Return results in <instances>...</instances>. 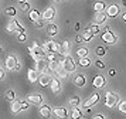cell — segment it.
<instances>
[{"instance_id":"obj_1","label":"cell","mask_w":126,"mask_h":119,"mask_svg":"<svg viewBox=\"0 0 126 119\" xmlns=\"http://www.w3.org/2000/svg\"><path fill=\"white\" fill-rule=\"evenodd\" d=\"M29 52L30 55L33 57V60H38V58H46L47 57V52L44 51L43 45H38V43H33L31 47H29Z\"/></svg>"},{"instance_id":"obj_2","label":"cell","mask_w":126,"mask_h":119,"mask_svg":"<svg viewBox=\"0 0 126 119\" xmlns=\"http://www.w3.org/2000/svg\"><path fill=\"white\" fill-rule=\"evenodd\" d=\"M43 48H44L46 52H55V54H58L60 48H61V44H58L55 40H47L43 44Z\"/></svg>"},{"instance_id":"obj_3","label":"cell","mask_w":126,"mask_h":119,"mask_svg":"<svg viewBox=\"0 0 126 119\" xmlns=\"http://www.w3.org/2000/svg\"><path fill=\"white\" fill-rule=\"evenodd\" d=\"M4 65L9 71H14V69H20V64H18L17 58L14 55H7L6 60H4Z\"/></svg>"},{"instance_id":"obj_4","label":"cell","mask_w":126,"mask_h":119,"mask_svg":"<svg viewBox=\"0 0 126 119\" xmlns=\"http://www.w3.org/2000/svg\"><path fill=\"white\" fill-rule=\"evenodd\" d=\"M61 67H63L65 71H68V74H69V72H74L75 71L77 64H75V61L69 55H65V58L61 61Z\"/></svg>"},{"instance_id":"obj_5","label":"cell","mask_w":126,"mask_h":119,"mask_svg":"<svg viewBox=\"0 0 126 119\" xmlns=\"http://www.w3.org/2000/svg\"><path fill=\"white\" fill-rule=\"evenodd\" d=\"M102 41H105L106 44H113V43H116V35H115L110 30H109V27L106 26L105 27V33H102Z\"/></svg>"},{"instance_id":"obj_6","label":"cell","mask_w":126,"mask_h":119,"mask_svg":"<svg viewBox=\"0 0 126 119\" xmlns=\"http://www.w3.org/2000/svg\"><path fill=\"white\" fill-rule=\"evenodd\" d=\"M105 105L108 108H113L118 105V95L113 92H106L105 95Z\"/></svg>"},{"instance_id":"obj_7","label":"cell","mask_w":126,"mask_h":119,"mask_svg":"<svg viewBox=\"0 0 126 119\" xmlns=\"http://www.w3.org/2000/svg\"><path fill=\"white\" fill-rule=\"evenodd\" d=\"M7 31H17V33H20V31H24V27L23 26H20V23L17 21V20H14V18H12L10 21H9V24H7L6 27Z\"/></svg>"},{"instance_id":"obj_8","label":"cell","mask_w":126,"mask_h":119,"mask_svg":"<svg viewBox=\"0 0 126 119\" xmlns=\"http://www.w3.org/2000/svg\"><path fill=\"white\" fill-rule=\"evenodd\" d=\"M47 68H48V62L46 61V58H38V60H35V69H37L38 72L46 71Z\"/></svg>"},{"instance_id":"obj_9","label":"cell","mask_w":126,"mask_h":119,"mask_svg":"<svg viewBox=\"0 0 126 119\" xmlns=\"http://www.w3.org/2000/svg\"><path fill=\"white\" fill-rule=\"evenodd\" d=\"M51 79H52V77L50 75V74L43 72L40 77H38V82H40L41 86H48V85H50V82H51Z\"/></svg>"},{"instance_id":"obj_10","label":"cell","mask_w":126,"mask_h":119,"mask_svg":"<svg viewBox=\"0 0 126 119\" xmlns=\"http://www.w3.org/2000/svg\"><path fill=\"white\" fill-rule=\"evenodd\" d=\"M98 101H99V95H98V94H92V95L84 102V106L85 108H92V105H95Z\"/></svg>"},{"instance_id":"obj_11","label":"cell","mask_w":126,"mask_h":119,"mask_svg":"<svg viewBox=\"0 0 126 119\" xmlns=\"http://www.w3.org/2000/svg\"><path fill=\"white\" fill-rule=\"evenodd\" d=\"M54 16H55V9H54V7H48V9L41 14V18H43V20H52Z\"/></svg>"},{"instance_id":"obj_12","label":"cell","mask_w":126,"mask_h":119,"mask_svg":"<svg viewBox=\"0 0 126 119\" xmlns=\"http://www.w3.org/2000/svg\"><path fill=\"white\" fill-rule=\"evenodd\" d=\"M29 102L30 103H34V105H40L41 102H43V96H41V94H38V92L31 94V95L29 96Z\"/></svg>"},{"instance_id":"obj_13","label":"cell","mask_w":126,"mask_h":119,"mask_svg":"<svg viewBox=\"0 0 126 119\" xmlns=\"http://www.w3.org/2000/svg\"><path fill=\"white\" fill-rule=\"evenodd\" d=\"M119 14V7L116 4H110L106 9V16H110V17H116Z\"/></svg>"},{"instance_id":"obj_14","label":"cell","mask_w":126,"mask_h":119,"mask_svg":"<svg viewBox=\"0 0 126 119\" xmlns=\"http://www.w3.org/2000/svg\"><path fill=\"white\" fill-rule=\"evenodd\" d=\"M105 20H106V14L103 11H96V14L94 16L95 24H102V23H105Z\"/></svg>"},{"instance_id":"obj_15","label":"cell","mask_w":126,"mask_h":119,"mask_svg":"<svg viewBox=\"0 0 126 119\" xmlns=\"http://www.w3.org/2000/svg\"><path fill=\"white\" fill-rule=\"evenodd\" d=\"M27 78H29L30 82H35L38 79V71L35 68H30L29 72H27Z\"/></svg>"},{"instance_id":"obj_16","label":"cell","mask_w":126,"mask_h":119,"mask_svg":"<svg viewBox=\"0 0 126 119\" xmlns=\"http://www.w3.org/2000/svg\"><path fill=\"white\" fill-rule=\"evenodd\" d=\"M94 86H96V88H102V86H105V78H103L102 75H96L95 78H94Z\"/></svg>"},{"instance_id":"obj_17","label":"cell","mask_w":126,"mask_h":119,"mask_svg":"<svg viewBox=\"0 0 126 119\" xmlns=\"http://www.w3.org/2000/svg\"><path fill=\"white\" fill-rule=\"evenodd\" d=\"M57 33H58L57 24L51 23V24H48V26H47V34H48L50 37H54V35H57Z\"/></svg>"},{"instance_id":"obj_18","label":"cell","mask_w":126,"mask_h":119,"mask_svg":"<svg viewBox=\"0 0 126 119\" xmlns=\"http://www.w3.org/2000/svg\"><path fill=\"white\" fill-rule=\"evenodd\" d=\"M51 113H52V111H51V108L48 106V105H43V106L40 108V115L41 116H44V118H50Z\"/></svg>"},{"instance_id":"obj_19","label":"cell","mask_w":126,"mask_h":119,"mask_svg":"<svg viewBox=\"0 0 126 119\" xmlns=\"http://www.w3.org/2000/svg\"><path fill=\"white\" fill-rule=\"evenodd\" d=\"M52 113H54V115H55V116H57V118H67V109H65V108H55V109H54V111H52Z\"/></svg>"},{"instance_id":"obj_20","label":"cell","mask_w":126,"mask_h":119,"mask_svg":"<svg viewBox=\"0 0 126 119\" xmlns=\"http://www.w3.org/2000/svg\"><path fill=\"white\" fill-rule=\"evenodd\" d=\"M50 86H51V91L54 94H58V92H60V79L52 78L51 82H50Z\"/></svg>"},{"instance_id":"obj_21","label":"cell","mask_w":126,"mask_h":119,"mask_svg":"<svg viewBox=\"0 0 126 119\" xmlns=\"http://www.w3.org/2000/svg\"><path fill=\"white\" fill-rule=\"evenodd\" d=\"M69 52V43L68 41H64V43H61V48H60V52L58 54H61V55H68Z\"/></svg>"},{"instance_id":"obj_22","label":"cell","mask_w":126,"mask_h":119,"mask_svg":"<svg viewBox=\"0 0 126 119\" xmlns=\"http://www.w3.org/2000/svg\"><path fill=\"white\" fill-rule=\"evenodd\" d=\"M74 84L77 85V86H84V85H85V77H84L82 74L77 75L75 79H74Z\"/></svg>"},{"instance_id":"obj_23","label":"cell","mask_w":126,"mask_h":119,"mask_svg":"<svg viewBox=\"0 0 126 119\" xmlns=\"http://www.w3.org/2000/svg\"><path fill=\"white\" fill-rule=\"evenodd\" d=\"M29 17H30V20H31V21H37L38 18H41V14H40V11H38V10H30Z\"/></svg>"},{"instance_id":"obj_24","label":"cell","mask_w":126,"mask_h":119,"mask_svg":"<svg viewBox=\"0 0 126 119\" xmlns=\"http://www.w3.org/2000/svg\"><path fill=\"white\" fill-rule=\"evenodd\" d=\"M21 111V101H13L12 102V112L17 113Z\"/></svg>"},{"instance_id":"obj_25","label":"cell","mask_w":126,"mask_h":119,"mask_svg":"<svg viewBox=\"0 0 126 119\" xmlns=\"http://www.w3.org/2000/svg\"><path fill=\"white\" fill-rule=\"evenodd\" d=\"M94 10H95V13H96V11H103L105 10V1H102V0L95 1V4H94Z\"/></svg>"},{"instance_id":"obj_26","label":"cell","mask_w":126,"mask_h":119,"mask_svg":"<svg viewBox=\"0 0 126 119\" xmlns=\"http://www.w3.org/2000/svg\"><path fill=\"white\" fill-rule=\"evenodd\" d=\"M55 74H57L58 78H61V79H64V78H67V77H68V71H65L63 67L58 68L57 71H55Z\"/></svg>"},{"instance_id":"obj_27","label":"cell","mask_w":126,"mask_h":119,"mask_svg":"<svg viewBox=\"0 0 126 119\" xmlns=\"http://www.w3.org/2000/svg\"><path fill=\"white\" fill-rule=\"evenodd\" d=\"M79 65L81 67H89L91 65V60L88 57H79Z\"/></svg>"},{"instance_id":"obj_28","label":"cell","mask_w":126,"mask_h":119,"mask_svg":"<svg viewBox=\"0 0 126 119\" xmlns=\"http://www.w3.org/2000/svg\"><path fill=\"white\" fill-rule=\"evenodd\" d=\"M71 118H74V119H79L82 118V112H81L77 106H74V109H72V112H71Z\"/></svg>"},{"instance_id":"obj_29","label":"cell","mask_w":126,"mask_h":119,"mask_svg":"<svg viewBox=\"0 0 126 119\" xmlns=\"http://www.w3.org/2000/svg\"><path fill=\"white\" fill-rule=\"evenodd\" d=\"M88 48L86 47H79L78 50H77V55L78 57H88Z\"/></svg>"},{"instance_id":"obj_30","label":"cell","mask_w":126,"mask_h":119,"mask_svg":"<svg viewBox=\"0 0 126 119\" xmlns=\"http://www.w3.org/2000/svg\"><path fill=\"white\" fill-rule=\"evenodd\" d=\"M14 98H16V92H14V91H7L6 92V99L7 101H10V102H13L14 101Z\"/></svg>"},{"instance_id":"obj_31","label":"cell","mask_w":126,"mask_h":119,"mask_svg":"<svg viewBox=\"0 0 126 119\" xmlns=\"http://www.w3.org/2000/svg\"><path fill=\"white\" fill-rule=\"evenodd\" d=\"M92 37H94V34H92L89 30H86L85 33L82 34V40H84V41H91Z\"/></svg>"},{"instance_id":"obj_32","label":"cell","mask_w":126,"mask_h":119,"mask_svg":"<svg viewBox=\"0 0 126 119\" xmlns=\"http://www.w3.org/2000/svg\"><path fill=\"white\" fill-rule=\"evenodd\" d=\"M18 7H20L21 11H27L30 9V4L27 3V1H18Z\"/></svg>"},{"instance_id":"obj_33","label":"cell","mask_w":126,"mask_h":119,"mask_svg":"<svg viewBox=\"0 0 126 119\" xmlns=\"http://www.w3.org/2000/svg\"><path fill=\"white\" fill-rule=\"evenodd\" d=\"M69 105H71L72 108L78 106V105H79V98H78V96H72V98L69 99Z\"/></svg>"},{"instance_id":"obj_34","label":"cell","mask_w":126,"mask_h":119,"mask_svg":"<svg viewBox=\"0 0 126 119\" xmlns=\"http://www.w3.org/2000/svg\"><path fill=\"white\" fill-rule=\"evenodd\" d=\"M98 57H103L105 55V52H106V48L105 47H96V50H95Z\"/></svg>"},{"instance_id":"obj_35","label":"cell","mask_w":126,"mask_h":119,"mask_svg":"<svg viewBox=\"0 0 126 119\" xmlns=\"http://www.w3.org/2000/svg\"><path fill=\"white\" fill-rule=\"evenodd\" d=\"M88 30H89L92 34H98L99 31H101V28H99V24H94V26H91V27L88 28Z\"/></svg>"},{"instance_id":"obj_36","label":"cell","mask_w":126,"mask_h":119,"mask_svg":"<svg viewBox=\"0 0 126 119\" xmlns=\"http://www.w3.org/2000/svg\"><path fill=\"white\" fill-rule=\"evenodd\" d=\"M4 13H6L7 16L14 17V14H16V9H14V7H7L6 10H4Z\"/></svg>"},{"instance_id":"obj_37","label":"cell","mask_w":126,"mask_h":119,"mask_svg":"<svg viewBox=\"0 0 126 119\" xmlns=\"http://www.w3.org/2000/svg\"><path fill=\"white\" fill-rule=\"evenodd\" d=\"M118 108H119V111L122 113H126V101H122L118 103Z\"/></svg>"},{"instance_id":"obj_38","label":"cell","mask_w":126,"mask_h":119,"mask_svg":"<svg viewBox=\"0 0 126 119\" xmlns=\"http://www.w3.org/2000/svg\"><path fill=\"white\" fill-rule=\"evenodd\" d=\"M34 23H35V27L37 28H43L44 27V20H43V18H38V20L34 21Z\"/></svg>"},{"instance_id":"obj_39","label":"cell","mask_w":126,"mask_h":119,"mask_svg":"<svg viewBox=\"0 0 126 119\" xmlns=\"http://www.w3.org/2000/svg\"><path fill=\"white\" fill-rule=\"evenodd\" d=\"M26 38H27V37H26V33H24V31H20L18 35H17V40L18 41H26Z\"/></svg>"},{"instance_id":"obj_40","label":"cell","mask_w":126,"mask_h":119,"mask_svg":"<svg viewBox=\"0 0 126 119\" xmlns=\"http://www.w3.org/2000/svg\"><path fill=\"white\" fill-rule=\"evenodd\" d=\"M95 65H96L98 68H105V64H103V61H101V60H98V61L95 62Z\"/></svg>"},{"instance_id":"obj_41","label":"cell","mask_w":126,"mask_h":119,"mask_svg":"<svg viewBox=\"0 0 126 119\" xmlns=\"http://www.w3.org/2000/svg\"><path fill=\"white\" fill-rule=\"evenodd\" d=\"M29 108V101H21V109H27Z\"/></svg>"},{"instance_id":"obj_42","label":"cell","mask_w":126,"mask_h":119,"mask_svg":"<svg viewBox=\"0 0 126 119\" xmlns=\"http://www.w3.org/2000/svg\"><path fill=\"white\" fill-rule=\"evenodd\" d=\"M75 41H77V43H82V41H84V40H82V35H77V37H75Z\"/></svg>"},{"instance_id":"obj_43","label":"cell","mask_w":126,"mask_h":119,"mask_svg":"<svg viewBox=\"0 0 126 119\" xmlns=\"http://www.w3.org/2000/svg\"><path fill=\"white\" fill-rule=\"evenodd\" d=\"M94 118H95V119H103V118H105V116H103L102 113H96V115H95Z\"/></svg>"},{"instance_id":"obj_44","label":"cell","mask_w":126,"mask_h":119,"mask_svg":"<svg viewBox=\"0 0 126 119\" xmlns=\"http://www.w3.org/2000/svg\"><path fill=\"white\" fill-rule=\"evenodd\" d=\"M4 77V71H3V68H1V65H0V79Z\"/></svg>"},{"instance_id":"obj_45","label":"cell","mask_w":126,"mask_h":119,"mask_svg":"<svg viewBox=\"0 0 126 119\" xmlns=\"http://www.w3.org/2000/svg\"><path fill=\"white\" fill-rule=\"evenodd\" d=\"M109 75H110V77H113V75H116V71H115L113 68H112V69L109 71Z\"/></svg>"},{"instance_id":"obj_46","label":"cell","mask_w":126,"mask_h":119,"mask_svg":"<svg viewBox=\"0 0 126 119\" xmlns=\"http://www.w3.org/2000/svg\"><path fill=\"white\" fill-rule=\"evenodd\" d=\"M81 28V24L79 23H77V24H75V30H79Z\"/></svg>"},{"instance_id":"obj_47","label":"cell","mask_w":126,"mask_h":119,"mask_svg":"<svg viewBox=\"0 0 126 119\" xmlns=\"http://www.w3.org/2000/svg\"><path fill=\"white\" fill-rule=\"evenodd\" d=\"M122 20H123V21H126V13H123V14H122Z\"/></svg>"},{"instance_id":"obj_48","label":"cell","mask_w":126,"mask_h":119,"mask_svg":"<svg viewBox=\"0 0 126 119\" xmlns=\"http://www.w3.org/2000/svg\"><path fill=\"white\" fill-rule=\"evenodd\" d=\"M122 3H123V6H126V0H122Z\"/></svg>"},{"instance_id":"obj_49","label":"cell","mask_w":126,"mask_h":119,"mask_svg":"<svg viewBox=\"0 0 126 119\" xmlns=\"http://www.w3.org/2000/svg\"><path fill=\"white\" fill-rule=\"evenodd\" d=\"M18 1H27V0H18Z\"/></svg>"},{"instance_id":"obj_50","label":"cell","mask_w":126,"mask_h":119,"mask_svg":"<svg viewBox=\"0 0 126 119\" xmlns=\"http://www.w3.org/2000/svg\"><path fill=\"white\" fill-rule=\"evenodd\" d=\"M0 52H1V47H0Z\"/></svg>"},{"instance_id":"obj_51","label":"cell","mask_w":126,"mask_h":119,"mask_svg":"<svg viewBox=\"0 0 126 119\" xmlns=\"http://www.w3.org/2000/svg\"><path fill=\"white\" fill-rule=\"evenodd\" d=\"M55 1H58V0H55Z\"/></svg>"}]
</instances>
